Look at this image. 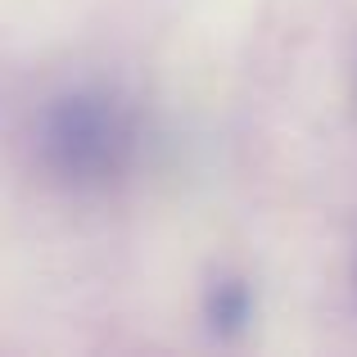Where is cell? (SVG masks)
I'll list each match as a JSON object with an SVG mask.
<instances>
[{"instance_id":"6da1fadb","label":"cell","mask_w":357,"mask_h":357,"mask_svg":"<svg viewBox=\"0 0 357 357\" xmlns=\"http://www.w3.org/2000/svg\"><path fill=\"white\" fill-rule=\"evenodd\" d=\"M140 154V118L118 91H63L36 118V158L73 190H105Z\"/></svg>"}]
</instances>
